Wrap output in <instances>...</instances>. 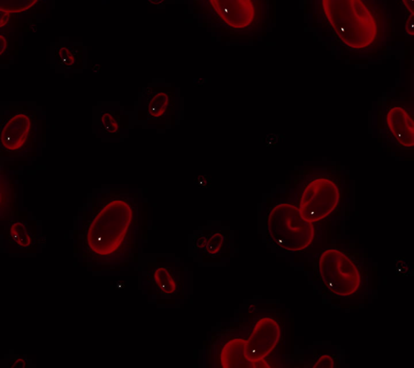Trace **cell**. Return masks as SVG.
<instances>
[{
	"label": "cell",
	"mask_w": 414,
	"mask_h": 368,
	"mask_svg": "<svg viewBox=\"0 0 414 368\" xmlns=\"http://www.w3.org/2000/svg\"><path fill=\"white\" fill-rule=\"evenodd\" d=\"M322 3L331 28L349 48L364 50L378 41L380 22L367 3L359 0H325Z\"/></svg>",
	"instance_id": "obj_1"
},
{
	"label": "cell",
	"mask_w": 414,
	"mask_h": 368,
	"mask_svg": "<svg viewBox=\"0 0 414 368\" xmlns=\"http://www.w3.org/2000/svg\"><path fill=\"white\" fill-rule=\"evenodd\" d=\"M133 221V209L126 201L116 199L104 206L87 232L90 248L99 255H109L122 244Z\"/></svg>",
	"instance_id": "obj_2"
},
{
	"label": "cell",
	"mask_w": 414,
	"mask_h": 368,
	"mask_svg": "<svg viewBox=\"0 0 414 368\" xmlns=\"http://www.w3.org/2000/svg\"><path fill=\"white\" fill-rule=\"evenodd\" d=\"M268 227L273 241L288 251H301L315 239L313 224L305 220L299 208L292 204L276 206L269 214Z\"/></svg>",
	"instance_id": "obj_3"
},
{
	"label": "cell",
	"mask_w": 414,
	"mask_h": 368,
	"mask_svg": "<svg viewBox=\"0 0 414 368\" xmlns=\"http://www.w3.org/2000/svg\"><path fill=\"white\" fill-rule=\"evenodd\" d=\"M319 269L322 279L335 295L347 297L360 285V274L352 260L336 250H327L321 255Z\"/></svg>",
	"instance_id": "obj_4"
},
{
	"label": "cell",
	"mask_w": 414,
	"mask_h": 368,
	"mask_svg": "<svg viewBox=\"0 0 414 368\" xmlns=\"http://www.w3.org/2000/svg\"><path fill=\"white\" fill-rule=\"evenodd\" d=\"M340 198V190L335 183L328 178H317L308 183L302 194L301 215L308 222H319L334 211Z\"/></svg>",
	"instance_id": "obj_5"
},
{
	"label": "cell",
	"mask_w": 414,
	"mask_h": 368,
	"mask_svg": "<svg viewBox=\"0 0 414 368\" xmlns=\"http://www.w3.org/2000/svg\"><path fill=\"white\" fill-rule=\"evenodd\" d=\"M280 332L275 320L265 318L259 320L245 341L244 354L246 358L252 362L264 360L276 347Z\"/></svg>",
	"instance_id": "obj_6"
},
{
	"label": "cell",
	"mask_w": 414,
	"mask_h": 368,
	"mask_svg": "<svg viewBox=\"0 0 414 368\" xmlns=\"http://www.w3.org/2000/svg\"><path fill=\"white\" fill-rule=\"evenodd\" d=\"M210 3L221 19L235 29L248 27L255 17V6L250 0H213Z\"/></svg>",
	"instance_id": "obj_7"
},
{
	"label": "cell",
	"mask_w": 414,
	"mask_h": 368,
	"mask_svg": "<svg viewBox=\"0 0 414 368\" xmlns=\"http://www.w3.org/2000/svg\"><path fill=\"white\" fill-rule=\"evenodd\" d=\"M386 123L397 142L405 148L414 146V122L411 115L401 107L388 111Z\"/></svg>",
	"instance_id": "obj_8"
},
{
	"label": "cell",
	"mask_w": 414,
	"mask_h": 368,
	"mask_svg": "<svg viewBox=\"0 0 414 368\" xmlns=\"http://www.w3.org/2000/svg\"><path fill=\"white\" fill-rule=\"evenodd\" d=\"M245 341L240 338L227 341L220 354L222 368H271L264 359L252 362L246 358L244 354Z\"/></svg>",
	"instance_id": "obj_9"
},
{
	"label": "cell",
	"mask_w": 414,
	"mask_h": 368,
	"mask_svg": "<svg viewBox=\"0 0 414 368\" xmlns=\"http://www.w3.org/2000/svg\"><path fill=\"white\" fill-rule=\"evenodd\" d=\"M31 120L28 115L17 114L10 118L1 134L3 146L9 150L21 148L30 135Z\"/></svg>",
	"instance_id": "obj_10"
},
{
	"label": "cell",
	"mask_w": 414,
	"mask_h": 368,
	"mask_svg": "<svg viewBox=\"0 0 414 368\" xmlns=\"http://www.w3.org/2000/svg\"><path fill=\"white\" fill-rule=\"evenodd\" d=\"M12 203V190L7 176L3 175L0 178V209L2 218L8 216Z\"/></svg>",
	"instance_id": "obj_11"
},
{
	"label": "cell",
	"mask_w": 414,
	"mask_h": 368,
	"mask_svg": "<svg viewBox=\"0 0 414 368\" xmlns=\"http://www.w3.org/2000/svg\"><path fill=\"white\" fill-rule=\"evenodd\" d=\"M154 278L164 294L171 295L176 290V283L166 269L159 268L155 271Z\"/></svg>",
	"instance_id": "obj_12"
},
{
	"label": "cell",
	"mask_w": 414,
	"mask_h": 368,
	"mask_svg": "<svg viewBox=\"0 0 414 368\" xmlns=\"http://www.w3.org/2000/svg\"><path fill=\"white\" fill-rule=\"evenodd\" d=\"M169 103L167 94L160 92L155 94L148 104L149 115L154 118L162 117L166 113Z\"/></svg>",
	"instance_id": "obj_13"
},
{
	"label": "cell",
	"mask_w": 414,
	"mask_h": 368,
	"mask_svg": "<svg viewBox=\"0 0 414 368\" xmlns=\"http://www.w3.org/2000/svg\"><path fill=\"white\" fill-rule=\"evenodd\" d=\"M10 233L13 240L20 246L28 248L31 245V238L27 228L20 222H15L10 228Z\"/></svg>",
	"instance_id": "obj_14"
},
{
	"label": "cell",
	"mask_w": 414,
	"mask_h": 368,
	"mask_svg": "<svg viewBox=\"0 0 414 368\" xmlns=\"http://www.w3.org/2000/svg\"><path fill=\"white\" fill-rule=\"evenodd\" d=\"M101 123L104 131L108 134H116L119 129V125L117 120L109 113L102 115Z\"/></svg>",
	"instance_id": "obj_15"
},
{
	"label": "cell",
	"mask_w": 414,
	"mask_h": 368,
	"mask_svg": "<svg viewBox=\"0 0 414 368\" xmlns=\"http://www.w3.org/2000/svg\"><path fill=\"white\" fill-rule=\"evenodd\" d=\"M334 360L330 355H324L321 356L313 368H334Z\"/></svg>",
	"instance_id": "obj_16"
},
{
	"label": "cell",
	"mask_w": 414,
	"mask_h": 368,
	"mask_svg": "<svg viewBox=\"0 0 414 368\" xmlns=\"http://www.w3.org/2000/svg\"><path fill=\"white\" fill-rule=\"evenodd\" d=\"M59 56L61 58V59L66 63L69 60L71 66H73L76 62V59L71 54L70 50L67 48H62L59 49Z\"/></svg>",
	"instance_id": "obj_17"
},
{
	"label": "cell",
	"mask_w": 414,
	"mask_h": 368,
	"mask_svg": "<svg viewBox=\"0 0 414 368\" xmlns=\"http://www.w3.org/2000/svg\"><path fill=\"white\" fill-rule=\"evenodd\" d=\"M0 13H1V22H0V26L1 27H4L6 25L10 20V13L6 10L0 8Z\"/></svg>",
	"instance_id": "obj_18"
},
{
	"label": "cell",
	"mask_w": 414,
	"mask_h": 368,
	"mask_svg": "<svg viewBox=\"0 0 414 368\" xmlns=\"http://www.w3.org/2000/svg\"><path fill=\"white\" fill-rule=\"evenodd\" d=\"M413 13H411V15L408 17L406 22V31L407 34L409 36H413V30L412 29V23L413 22Z\"/></svg>",
	"instance_id": "obj_19"
},
{
	"label": "cell",
	"mask_w": 414,
	"mask_h": 368,
	"mask_svg": "<svg viewBox=\"0 0 414 368\" xmlns=\"http://www.w3.org/2000/svg\"><path fill=\"white\" fill-rule=\"evenodd\" d=\"M10 368H28V362L24 359L20 358L13 362Z\"/></svg>",
	"instance_id": "obj_20"
},
{
	"label": "cell",
	"mask_w": 414,
	"mask_h": 368,
	"mask_svg": "<svg viewBox=\"0 0 414 368\" xmlns=\"http://www.w3.org/2000/svg\"><path fill=\"white\" fill-rule=\"evenodd\" d=\"M8 41L7 38L3 36H0V55H3L7 50Z\"/></svg>",
	"instance_id": "obj_21"
},
{
	"label": "cell",
	"mask_w": 414,
	"mask_h": 368,
	"mask_svg": "<svg viewBox=\"0 0 414 368\" xmlns=\"http://www.w3.org/2000/svg\"><path fill=\"white\" fill-rule=\"evenodd\" d=\"M402 3L405 6V7L407 8V10H408V12H410V13H413V2L403 1Z\"/></svg>",
	"instance_id": "obj_22"
}]
</instances>
